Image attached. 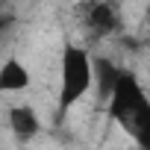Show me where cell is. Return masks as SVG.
I'll list each match as a JSON object with an SVG mask.
<instances>
[{
    "mask_svg": "<svg viewBox=\"0 0 150 150\" xmlns=\"http://www.w3.org/2000/svg\"><path fill=\"white\" fill-rule=\"evenodd\" d=\"M118 124L135 138V144L141 150H150V100H147L144 91L135 97V103L124 112V118Z\"/></svg>",
    "mask_w": 150,
    "mask_h": 150,
    "instance_id": "7a4b0ae2",
    "label": "cell"
},
{
    "mask_svg": "<svg viewBox=\"0 0 150 150\" xmlns=\"http://www.w3.org/2000/svg\"><path fill=\"white\" fill-rule=\"evenodd\" d=\"M91 83V56L83 47H65L62 56V91H59V109H71Z\"/></svg>",
    "mask_w": 150,
    "mask_h": 150,
    "instance_id": "6da1fadb",
    "label": "cell"
},
{
    "mask_svg": "<svg viewBox=\"0 0 150 150\" xmlns=\"http://www.w3.org/2000/svg\"><path fill=\"white\" fill-rule=\"evenodd\" d=\"M118 77H121V68H118V65H112V62L103 59V56H94V59H91V83H97V97H100V103H106V100L112 97V88H115Z\"/></svg>",
    "mask_w": 150,
    "mask_h": 150,
    "instance_id": "3957f363",
    "label": "cell"
},
{
    "mask_svg": "<svg viewBox=\"0 0 150 150\" xmlns=\"http://www.w3.org/2000/svg\"><path fill=\"white\" fill-rule=\"evenodd\" d=\"M30 86V74L18 59H6L0 68V91H24Z\"/></svg>",
    "mask_w": 150,
    "mask_h": 150,
    "instance_id": "8992f818",
    "label": "cell"
},
{
    "mask_svg": "<svg viewBox=\"0 0 150 150\" xmlns=\"http://www.w3.org/2000/svg\"><path fill=\"white\" fill-rule=\"evenodd\" d=\"M9 21H12V18H6V15H0V33H3V30L9 27Z\"/></svg>",
    "mask_w": 150,
    "mask_h": 150,
    "instance_id": "52a82bcc",
    "label": "cell"
},
{
    "mask_svg": "<svg viewBox=\"0 0 150 150\" xmlns=\"http://www.w3.org/2000/svg\"><path fill=\"white\" fill-rule=\"evenodd\" d=\"M118 27H121L118 15L109 3H94L88 9V30L94 35H112V33H118Z\"/></svg>",
    "mask_w": 150,
    "mask_h": 150,
    "instance_id": "5b68a950",
    "label": "cell"
},
{
    "mask_svg": "<svg viewBox=\"0 0 150 150\" xmlns=\"http://www.w3.org/2000/svg\"><path fill=\"white\" fill-rule=\"evenodd\" d=\"M9 127H12V132H15L18 141H33L38 135V129H41L38 118H35V112L30 106H15L9 112Z\"/></svg>",
    "mask_w": 150,
    "mask_h": 150,
    "instance_id": "277c9868",
    "label": "cell"
},
{
    "mask_svg": "<svg viewBox=\"0 0 150 150\" xmlns=\"http://www.w3.org/2000/svg\"><path fill=\"white\" fill-rule=\"evenodd\" d=\"M144 15H147V24H150V6H147V12H144Z\"/></svg>",
    "mask_w": 150,
    "mask_h": 150,
    "instance_id": "ba28073f",
    "label": "cell"
}]
</instances>
